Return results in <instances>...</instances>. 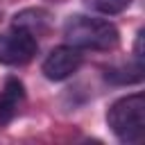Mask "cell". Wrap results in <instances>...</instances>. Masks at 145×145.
Returning <instances> with one entry per match:
<instances>
[{
	"instance_id": "cell-1",
	"label": "cell",
	"mask_w": 145,
	"mask_h": 145,
	"mask_svg": "<svg viewBox=\"0 0 145 145\" xmlns=\"http://www.w3.org/2000/svg\"><path fill=\"white\" fill-rule=\"evenodd\" d=\"M63 36H66V43L72 48L95 50V52H109L120 41V32L111 20L84 16V14H75L66 18Z\"/></svg>"
},
{
	"instance_id": "cell-2",
	"label": "cell",
	"mask_w": 145,
	"mask_h": 145,
	"mask_svg": "<svg viewBox=\"0 0 145 145\" xmlns=\"http://www.w3.org/2000/svg\"><path fill=\"white\" fill-rule=\"evenodd\" d=\"M106 125L120 143L136 145L145 138V100L140 93L116 100L106 111Z\"/></svg>"
},
{
	"instance_id": "cell-3",
	"label": "cell",
	"mask_w": 145,
	"mask_h": 145,
	"mask_svg": "<svg viewBox=\"0 0 145 145\" xmlns=\"http://www.w3.org/2000/svg\"><path fill=\"white\" fill-rule=\"evenodd\" d=\"M39 52V39L27 29L11 25L0 32V63L2 66H25Z\"/></svg>"
},
{
	"instance_id": "cell-4",
	"label": "cell",
	"mask_w": 145,
	"mask_h": 145,
	"mask_svg": "<svg viewBox=\"0 0 145 145\" xmlns=\"http://www.w3.org/2000/svg\"><path fill=\"white\" fill-rule=\"evenodd\" d=\"M82 50L72 48V45H59L54 50H50V54L43 59L41 63V72L50 79V82H63L70 75H75L82 66Z\"/></svg>"
},
{
	"instance_id": "cell-5",
	"label": "cell",
	"mask_w": 145,
	"mask_h": 145,
	"mask_svg": "<svg viewBox=\"0 0 145 145\" xmlns=\"http://www.w3.org/2000/svg\"><path fill=\"white\" fill-rule=\"evenodd\" d=\"M25 106V86L16 77H7L0 91V127H7Z\"/></svg>"
},
{
	"instance_id": "cell-6",
	"label": "cell",
	"mask_w": 145,
	"mask_h": 145,
	"mask_svg": "<svg viewBox=\"0 0 145 145\" xmlns=\"http://www.w3.org/2000/svg\"><path fill=\"white\" fill-rule=\"evenodd\" d=\"M50 23H52L50 11H45V9H41V7L23 9V11H18V14L14 16V20H11V25H18V27L27 29V32L34 34L36 39L43 36V34L50 29Z\"/></svg>"
},
{
	"instance_id": "cell-7",
	"label": "cell",
	"mask_w": 145,
	"mask_h": 145,
	"mask_svg": "<svg viewBox=\"0 0 145 145\" xmlns=\"http://www.w3.org/2000/svg\"><path fill=\"white\" fill-rule=\"evenodd\" d=\"M104 77L113 84H136L143 79V61L134 59L127 66H111V68H106Z\"/></svg>"
},
{
	"instance_id": "cell-8",
	"label": "cell",
	"mask_w": 145,
	"mask_h": 145,
	"mask_svg": "<svg viewBox=\"0 0 145 145\" xmlns=\"http://www.w3.org/2000/svg\"><path fill=\"white\" fill-rule=\"evenodd\" d=\"M84 5L97 14H104V16H116L120 11H125L131 0H84Z\"/></svg>"
},
{
	"instance_id": "cell-9",
	"label": "cell",
	"mask_w": 145,
	"mask_h": 145,
	"mask_svg": "<svg viewBox=\"0 0 145 145\" xmlns=\"http://www.w3.org/2000/svg\"><path fill=\"white\" fill-rule=\"evenodd\" d=\"M0 18H2V7H0Z\"/></svg>"
}]
</instances>
